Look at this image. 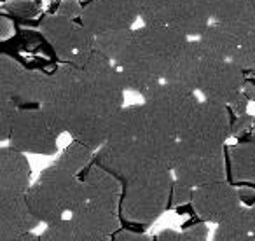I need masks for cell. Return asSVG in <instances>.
Segmentation results:
<instances>
[{
  "instance_id": "6da1fadb",
  "label": "cell",
  "mask_w": 255,
  "mask_h": 241,
  "mask_svg": "<svg viewBox=\"0 0 255 241\" xmlns=\"http://www.w3.org/2000/svg\"><path fill=\"white\" fill-rule=\"evenodd\" d=\"M177 143L178 140L166 136L152 124L143 103L129 105L116 117L105 143L96 150L95 163L126 182L149 163L171 168Z\"/></svg>"
},
{
  "instance_id": "7a4b0ae2",
  "label": "cell",
  "mask_w": 255,
  "mask_h": 241,
  "mask_svg": "<svg viewBox=\"0 0 255 241\" xmlns=\"http://www.w3.org/2000/svg\"><path fill=\"white\" fill-rule=\"evenodd\" d=\"M124 86L116 65L95 51L82 67L77 112L68 135L98 150L105 143L114 120L124 109Z\"/></svg>"
},
{
  "instance_id": "3957f363",
  "label": "cell",
  "mask_w": 255,
  "mask_h": 241,
  "mask_svg": "<svg viewBox=\"0 0 255 241\" xmlns=\"http://www.w3.org/2000/svg\"><path fill=\"white\" fill-rule=\"evenodd\" d=\"M189 37L170 26L143 25L129 30L128 42L114 60L126 91L149 95L164 82L175 58L187 46Z\"/></svg>"
},
{
  "instance_id": "277c9868",
  "label": "cell",
  "mask_w": 255,
  "mask_h": 241,
  "mask_svg": "<svg viewBox=\"0 0 255 241\" xmlns=\"http://www.w3.org/2000/svg\"><path fill=\"white\" fill-rule=\"evenodd\" d=\"M175 175L170 166L149 163L123 182L119 205L121 220L131 226H150L170 210Z\"/></svg>"
},
{
  "instance_id": "5b68a950",
  "label": "cell",
  "mask_w": 255,
  "mask_h": 241,
  "mask_svg": "<svg viewBox=\"0 0 255 241\" xmlns=\"http://www.w3.org/2000/svg\"><path fill=\"white\" fill-rule=\"evenodd\" d=\"M28 205L40 224H54L70 217L84 199L79 175H72L56 163L42 170L28 194Z\"/></svg>"
},
{
  "instance_id": "8992f818",
  "label": "cell",
  "mask_w": 255,
  "mask_h": 241,
  "mask_svg": "<svg viewBox=\"0 0 255 241\" xmlns=\"http://www.w3.org/2000/svg\"><path fill=\"white\" fill-rule=\"evenodd\" d=\"M201 100L196 91L171 82H161L156 89L143 96V105L152 124L173 140L187 135Z\"/></svg>"
},
{
  "instance_id": "52a82bcc",
  "label": "cell",
  "mask_w": 255,
  "mask_h": 241,
  "mask_svg": "<svg viewBox=\"0 0 255 241\" xmlns=\"http://www.w3.org/2000/svg\"><path fill=\"white\" fill-rule=\"evenodd\" d=\"M171 171L177 180L194 189L212 182L227 180L226 145L194 138L178 140L171 159Z\"/></svg>"
},
{
  "instance_id": "ba28073f",
  "label": "cell",
  "mask_w": 255,
  "mask_h": 241,
  "mask_svg": "<svg viewBox=\"0 0 255 241\" xmlns=\"http://www.w3.org/2000/svg\"><path fill=\"white\" fill-rule=\"evenodd\" d=\"M82 82V67L74 63H60L49 74L42 105L47 120L58 135L68 133L77 112L79 93Z\"/></svg>"
},
{
  "instance_id": "9c48e42d",
  "label": "cell",
  "mask_w": 255,
  "mask_h": 241,
  "mask_svg": "<svg viewBox=\"0 0 255 241\" xmlns=\"http://www.w3.org/2000/svg\"><path fill=\"white\" fill-rule=\"evenodd\" d=\"M39 28L60 63L84 67L96 51V35H93L81 21L54 12L40 19Z\"/></svg>"
},
{
  "instance_id": "30bf717a",
  "label": "cell",
  "mask_w": 255,
  "mask_h": 241,
  "mask_svg": "<svg viewBox=\"0 0 255 241\" xmlns=\"http://www.w3.org/2000/svg\"><path fill=\"white\" fill-rule=\"evenodd\" d=\"M51 72L30 70L9 54L0 56V96L19 107H40Z\"/></svg>"
},
{
  "instance_id": "8fae6325",
  "label": "cell",
  "mask_w": 255,
  "mask_h": 241,
  "mask_svg": "<svg viewBox=\"0 0 255 241\" xmlns=\"http://www.w3.org/2000/svg\"><path fill=\"white\" fill-rule=\"evenodd\" d=\"M245 81H247V72L236 63L226 58L203 53L198 81V93H201L203 100L229 107L231 102L243 91Z\"/></svg>"
},
{
  "instance_id": "7c38bea8",
  "label": "cell",
  "mask_w": 255,
  "mask_h": 241,
  "mask_svg": "<svg viewBox=\"0 0 255 241\" xmlns=\"http://www.w3.org/2000/svg\"><path fill=\"white\" fill-rule=\"evenodd\" d=\"M58 136L40 107H26L16 114L9 145L25 154L54 156L58 152Z\"/></svg>"
},
{
  "instance_id": "4fadbf2b",
  "label": "cell",
  "mask_w": 255,
  "mask_h": 241,
  "mask_svg": "<svg viewBox=\"0 0 255 241\" xmlns=\"http://www.w3.org/2000/svg\"><path fill=\"white\" fill-rule=\"evenodd\" d=\"M138 18L140 9L131 0H91L84 5L81 23L93 35H100L131 28Z\"/></svg>"
},
{
  "instance_id": "5bb4252c",
  "label": "cell",
  "mask_w": 255,
  "mask_h": 241,
  "mask_svg": "<svg viewBox=\"0 0 255 241\" xmlns=\"http://www.w3.org/2000/svg\"><path fill=\"white\" fill-rule=\"evenodd\" d=\"M191 206L199 220L208 224H220L238 208L243 206L238 187L227 180L212 182L194 189Z\"/></svg>"
},
{
  "instance_id": "9a60e30c",
  "label": "cell",
  "mask_w": 255,
  "mask_h": 241,
  "mask_svg": "<svg viewBox=\"0 0 255 241\" xmlns=\"http://www.w3.org/2000/svg\"><path fill=\"white\" fill-rule=\"evenodd\" d=\"M231 114L233 112L227 105L210 102V100H201L194 120L184 138L226 145L227 138L231 136V124H233Z\"/></svg>"
},
{
  "instance_id": "2e32d148",
  "label": "cell",
  "mask_w": 255,
  "mask_h": 241,
  "mask_svg": "<svg viewBox=\"0 0 255 241\" xmlns=\"http://www.w3.org/2000/svg\"><path fill=\"white\" fill-rule=\"evenodd\" d=\"M79 178H81L82 189H84L82 201L119 213L121 198H123V182L116 175H112L109 170L93 161L79 175Z\"/></svg>"
},
{
  "instance_id": "e0dca14e",
  "label": "cell",
  "mask_w": 255,
  "mask_h": 241,
  "mask_svg": "<svg viewBox=\"0 0 255 241\" xmlns=\"http://www.w3.org/2000/svg\"><path fill=\"white\" fill-rule=\"evenodd\" d=\"M39 224V219L33 215L28 205L26 194L0 196V241L32 233Z\"/></svg>"
},
{
  "instance_id": "ac0fdd59",
  "label": "cell",
  "mask_w": 255,
  "mask_h": 241,
  "mask_svg": "<svg viewBox=\"0 0 255 241\" xmlns=\"http://www.w3.org/2000/svg\"><path fill=\"white\" fill-rule=\"evenodd\" d=\"M32 168L25 152L5 145L0 149V196L28 194Z\"/></svg>"
},
{
  "instance_id": "d6986e66",
  "label": "cell",
  "mask_w": 255,
  "mask_h": 241,
  "mask_svg": "<svg viewBox=\"0 0 255 241\" xmlns=\"http://www.w3.org/2000/svg\"><path fill=\"white\" fill-rule=\"evenodd\" d=\"M212 23L240 37H255V0H219Z\"/></svg>"
},
{
  "instance_id": "ffe728a7",
  "label": "cell",
  "mask_w": 255,
  "mask_h": 241,
  "mask_svg": "<svg viewBox=\"0 0 255 241\" xmlns=\"http://www.w3.org/2000/svg\"><path fill=\"white\" fill-rule=\"evenodd\" d=\"M201 61H203L201 47H199L198 40L191 39L187 42V46L180 51V54L171 63L164 82H171V84L182 86V88L192 89V91L198 93Z\"/></svg>"
},
{
  "instance_id": "44dd1931",
  "label": "cell",
  "mask_w": 255,
  "mask_h": 241,
  "mask_svg": "<svg viewBox=\"0 0 255 241\" xmlns=\"http://www.w3.org/2000/svg\"><path fill=\"white\" fill-rule=\"evenodd\" d=\"M227 173L236 184L255 185V129L227 149Z\"/></svg>"
},
{
  "instance_id": "7402d4cb",
  "label": "cell",
  "mask_w": 255,
  "mask_h": 241,
  "mask_svg": "<svg viewBox=\"0 0 255 241\" xmlns=\"http://www.w3.org/2000/svg\"><path fill=\"white\" fill-rule=\"evenodd\" d=\"M243 39L245 37H240L231 32V30L224 28V26L217 25V23H212L196 40H198L203 53H208L213 54V56H220L233 61V58L236 56Z\"/></svg>"
},
{
  "instance_id": "603a6c76",
  "label": "cell",
  "mask_w": 255,
  "mask_h": 241,
  "mask_svg": "<svg viewBox=\"0 0 255 241\" xmlns=\"http://www.w3.org/2000/svg\"><path fill=\"white\" fill-rule=\"evenodd\" d=\"M212 241H255L250 226L248 206H241L233 215L217 224Z\"/></svg>"
},
{
  "instance_id": "cb8c5ba5",
  "label": "cell",
  "mask_w": 255,
  "mask_h": 241,
  "mask_svg": "<svg viewBox=\"0 0 255 241\" xmlns=\"http://www.w3.org/2000/svg\"><path fill=\"white\" fill-rule=\"evenodd\" d=\"M140 9L143 25L171 26L184 0H131Z\"/></svg>"
},
{
  "instance_id": "d4e9b609",
  "label": "cell",
  "mask_w": 255,
  "mask_h": 241,
  "mask_svg": "<svg viewBox=\"0 0 255 241\" xmlns=\"http://www.w3.org/2000/svg\"><path fill=\"white\" fill-rule=\"evenodd\" d=\"M46 231L53 234L58 241H112V236L98 233L95 229L75 222L72 217L46 226Z\"/></svg>"
},
{
  "instance_id": "484cf974",
  "label": "cell",
  "mask_w": 255,
  "mask_h": 241,
  "mask_svg": "<svg viewBox=\"0 0 255 241\" xmlns=\"http://www.w3.org/2000/svg\"><path fill=\"white\" fill-rule=\"evenodd\" d=\"M95 154L96 150H93L91 147L84 145L77 140H72L70 145L60 154V157L54 163L63 170H67L68 173L81 175L95 161Z\"/></svg>"
},
{
  "instance_id": "4316f807",
  "label": "cell",
  "mask_w": 255,
  "mask_h": 241,
  "mask_svg": "<svg viewBox=\"0 0 255 241\" xmlns=\"http://www.w3.org/2000/svg\"><path fill=\"white\" fill-rule=\"evenodd\" d=\"M208 240V222H194L184 231L164 229L157 234L156 241H206Z\"/></svg>"
},
{
  "instance_id": "83f0119b",
  "label": "cell",
  "mask_w": 255,
  "mask_h": 241,
  "mask_svg": "<svg viewBox=\"0 0 255 241\" xmlns=\"http://www.w3.org/2000/svg\"><path fill=\"white\" fill-rule=\"evenodd\" d=\"M2 11L12 19H33L40 14V2L37 0H9L2 5Z\"/></svg>"
},
{
  "instance_id": "f1b7e54d",
  "label": "cell",
  "mask_w": 255,
  "mask_h": 241,
  "mask_svg": "<svg viewBox=\"0 0 255 241\" xmlns=\"http://www.w3.org/2000/svg\"><path fill=\"white\" fill-rule=\"evenodd\" d=\"M18 110L19 107L12 100L0 96V140L2 142H9V136H11L12 124H14Z\"/></svg>"
},
{
  "instance_id": "f546056e",
  "label": "cell",
  "mask_w": 255,
  "mask_h": 241,
  "mask_svg": "<svg viewBox=\"0 0 255 241\" xmlns=\"http://www.w3.org/2000/svg\"><path fill=\"white\" fill-rule=\"evenodd\" d=\"M255 129V117L250 114H241L233 116V124H231V136L238 140H243Z\"/></svg>"
},
{
  "instance_id": "4dcf8cb0",
  "label": "cell",
  "mask_w": 255,
  "mask_h": 241,
  "mask_svg": "<svg viewBox=\"0 0 255 241\" xmlns=\"http://www.w3.org/2000/svg\"><path fill=\"white\" fill-rule=\"evenodd\" d=\"M192 194H194V187L184 184V182L177 180L173 182V189H171V199H170V208H178V206L191 205Z\"/></svg>"
},
{
  "instance_id": "1f68e13d",
  "label": "cell",
  "mask_w": 255,
  "mask_h": 241,
  "mask_svg": "<svg viewBox=\"0 0 255 241\" xmlns=\"http://www.w3.org/2000/svg\"><path fill=\"white\" fill-rule=\"evenodd\" d=\"M82 4L79 0H63L56 9V14L65 16L68 19H75V21H81V16H82Z\"/></svg>"
},
{
  "instance_id": "d6a6232c",
  "label": "cell",
  "mask_w": 255,
  "mask_h": 241,
  "mask_svg": "<svg viewBox=\"0 0 255 241\" xmlns=\"http://www.w3.org/2000/svg\"><path fill=\"white\" fill-rule=\"evenodd\" d=\"M112 241H156L152 240L147 234H140L136 231H129V229H119L116 234L112 236Z\"/></svg>"
},
{
  "instance_id": "836d02e7",
  "label": "cell",
  "mask_w": 255,
  "mask_h": 241,
  "mask_svg": "<svg viewBox=\"0 0 255 241\" xmlns=\"http://www.w3.org/2000/svg\"><path fill=\"white\" fill-rule=\"evenodd\" d=\"M248 103H250L248 96L245 95L243 91H241L240 95H238L236 98H234L233 102H231V105H229V109H231V112H233V116H241V114H247Z\"/></svg>"
},
{
  "instance_id": "e575fe53",
  "label": "cell",
  "mask_w": 255,
  "mask_h": 241,
  "mask_svg": "<svg viewBox=\"0 0 255 241\" xmlns=\"http://www.w3.org/2000/svg\"><path fill=\"white\" fill-rule=\"evenodd\" d=\"M12 28H14V19L5 14V12H2L0 14V39L2 40L7 39L12 33Z\"/></svg>"
},
{
  "instance_id": "d590c367",
  "label": "cell",
  "mask_w": 255,
  "mask_h": 241,
  "mask_svg": "<svg viewBox=\"0 0 255 241\" xmlns=\"http://www.w3.org/2000/svg\"><path fill=\"white\" fill-rule=\"evenodd\" d=\"M243 93L248 96V100L255 102V74H252V77H247L243 84Z\"/></svg>"
},
{
  "instance_id": "8d00e7d4",
  "label": "cell",
  "mask_w": 255,
  "mask_h": 241,
  "mask_svg": "<svg viewBox=\"0 0 255 241\" xmlns=\"http://www.w3.org/2000/svg\"><path fill=\"white\" fill-rule=\"evenodd\" d=\"M5 241H42V238H40L39 234L26 233V234H23V236L12 238V240H5Z\"/></svg>"
},
{
  "instance_id": "74e56055",
  "label": "cell",
  "mask_w": 255,
  "mask_h": 241,
  "mask_svg": "<svg viewBox=\"0 0 255 241\" xmlns=\"http://www.w3.org/2000/svg\"><path fill=\"white\" fill-rule=\"evenodd\" d=\"M248 215H250V226H252V233L255 236V203L252 206H248Z\"/></svg>"
},
{
  "instance_id": "f35d334b",
  "label": "cell",
  "mask_w": 255,
  "mask_h": 241,
  "mask_svg": "<svg viewBox=\"0 0 255 241\" xmlns=\"http://www.w3.org/2000/svg\"><path fill=\"white\" fill-rule=\"evenodd\" d=\"M40 238H42V241H58L56 238H54L53 234H49V233H47L46 229H44V233L40 234Z\"/></svg>"
},
{
  "instance_id": "ab89813d",
  "label": "cell",
  "mask_w": 255,
  "mask_h": 241,
  "mask_svg": "<svg viewBox=\"0 0 255 241\" xmlns=\"http://www.w3.org/2000/svg\"><path fill=\"white\" fill-rule=\"evenodd\" d=\"M254 74H255V72H254Z\"/></svg>"
}]
</instances>
